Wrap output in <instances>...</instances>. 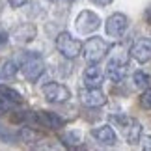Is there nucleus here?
Returning a JSON list of instances; mask_svg holds the SVG:
<instances>
[{
    "label": "nucleus",
    "mask_w": 151,
    "mask_h": 151,
    "mask_svg": "<svg viewBox=\"0 0 151 151\" xmlns=\"http://www.w3.org/2000/svg\"><path fill=\"white\" fill-rule=\"evenodd\" d=\"M140 104L146 110H151V86L144 90V93L140 95Z\"/></svg>",
    "instance_id": "obj_20"
},
{
    "label": "nucleus",
    "mask_w": 151,
    "mask_h": 151,
    "mask_svg": "<svg viewBox=\"0 0 151 151\" xmlns=\"http://www.w3.org/2000/svg\"><path fill=\"white\" fill-rule=\"evenodd\" d=\"M37 123L43 125V127H49V129L58 131V129H62V127H63L65 121H63L58 114H54V112H49V110H39V112H37Z\"/></svg>",
    "instance_id": "obj_12"
},
{
    "label": "nucleus",
    "mask_w": 151,
    "mask_h": 151,
    "mask_svg": "<svg viewBox=\"0 0 151 151\" xmlns=\"http://www.w3.org/2000/svg\"><path fill=\"white\" fill-rule=\"evenodd\" d=\"M56 49L62 56L73 60V58H77L80 52H82V43H80L78 39H75L71 34L62 32L60 36L56 37Z\"/></svg>",
    "instance_id": "obj_3"
},
{
    "label": "nucleus",
    "mask_w": 151,
    "mask_h": 151,
    "mask_svg": "<svg viewBox=\"0 0 151 151\" xmlns=\"http://www.w3.org/2000/svg\"><path fill=\"white\" fill-rule=\"evenodd\" d=\"M6 41H8V34H6V32H0V45H4Z\"/></svg>",
    "instance_id": "obj_27"
},
{
    "label": "nucleus",
    "mask_w": 151,
    "mask_h": 151,
    "mask_svg": "<svg viewBox=\"0 0 151 151\" xmlns=\"http://www.w3.org/2000/svg\"><path fill=\"white\" fill-rule=\"evenodd\" d=\"M91 2L97 6H108V4H112V0H91Z\"/></svg>",
    "instance_id": "obj_25"
},
{
    "label": "nucleus",
    "mask_w": 151,
    "mask_h": 151,
    "mask_svg": "<svg viewBox=\"0 0 151 151\" xmlns=\"http://www.w3.org/2000/svg\"><path fill=\"white\" fill-rule=\"evenodd\" d=\"M67 2H75V0H67Z\"/></svg>",
    "instance_id": "obj_28"
},
{
    "label": "nucleus",
    "mask_w": 151,
    "mask_h": 151,
    "mask_svg": "<svg viewBox=\"0 0 151 151\" xmlns=\"http://www.w3.org/2000/svg\"><path fill=\"white\" fill-rule=\"evenodd\" d=\"M0 140H4V142H15L17 140V138H15V134H13V132H9L8 129H6V127H2V125H0Z\"/></svg>",
    "instance_id": "obj_21"
},
{
    "label": "nucleus",
    "mask_w": 151,
    "mask_h": 151,
    "mask_svg": "<svg viewBox=\"0 0 151 151\" xmlns=\"http://www.w3.org/2000/svg\"><path fill=\"white\" fill-rule=\"evenodd\" d=\"M129 28V19L123 13H114L106 21V34L110 37H121Z\"/></svg>",
    "instance_id": "obj_8"
},
{
    "label": "nucleus",
    "mask_w": 151,
    "mask_h": 151,
    "mask_svg": "<svg viewBox=\"0 0 151 151\" xmlns=\"http://www.w3.org/2000/svg\"><path fill=\"white\" fill-rule=\"evenodd\" d=\"M123 132H125V138H127L129 144H132V146L138 144L142 140V125H140V121L131 118L129 121H127V125L123 127Z\"/></svg>",
    "instance_id": "obj_14"
},
{
    "label": "nucleus",
    "mask_w": 151,
    "mask_h": 151,
    "mask_svg": "<svg viewBox=\"0 0 151 151\" xmlns=\"http://www.w3.org/2000/svg\"><path fill=\"white\" fill-rule=\"evenodd\" d=\"M36 36H37V28H36V24H32V22H22V24L15 26L13 32H11V37H13L19 45L34 41Z\"/></svg>",
    "instance_id": "obj_9"
},
{
    "label": "nucleus",
    "mask_w": 151,
    "mask_h": 151,
    "mask_svg": "<svg viewBox=\"0 0 151 151\" xmlns=\"http://www.w3.org/2000/svg\"><path fill=\"white\" fill-rule=\"evenodd\" d=\"M142 147L146 149V151H151V136H146V138H142Z\"/></svg>",
    "instance_id": "obj_24"
},
{
    "label": "nucleus",
    "mask_w": 151,
    "mask_h": 151,
    "mask_svg": "<svg viewBox=\"0 0 151 151\" xmlns=\"http://www.w3.org/2000/svg\"><path fill=\"white\" fill-rule=\"evenodd\" d=\"M131 56L140 63L149 62L151 60V39H138L131 47Z\"/></svg>",
    "instance_id": "obj_10"
},
{
    "label": "nucleus",
    "mask_w": 151,
    "mask_h": 151,
    "mask_svg": "<svg viewBox=\"0 0 151 151\" xmlns=\"http://www.w3.org/2000/svg\"><path fill=\"white\" fill-rule=\"evenodd\" d=\"M132 82H134L136 88H140V90H146L151 86V77L147 73H144V71H136L134 75H132Z\"/></svg>",
    "instance_id": "obj_15"
},
{
    "label": "nucleus",
    "mask_w": 151,
    "mask_h": 151,
    "mask_svg": "<svg viewBox=\"0 0 151 151\" xmlns=\"http://www.w3.org/2000/svg\"><path fill=\"white\" fill-rule=\"evenodd\" d=\"M91 136H93L99 144H103V146H114V144L118 142V136H116V132H114V129L110 125L95 127V129L91 131Z\"/></svg>",
    "instance_id": "obj_11"
},
{
    "label": "nucleus",
    "mask_w": 151,
    "mask_h": 151,
    "mask_svg": "<svg viewBox=\"0 0 151 151\" xmlns=\"http://www.w3.org/2000/svg\"><path fill=\"white\" fill-rule=\"evenodd\" d=\"M62 140L65 146H77V144H80V134L78 132H65V134L62 136Z\"/></svg>",
    "instance_id": "obj_18"
},
{
    "label": "nucleus",
    "mask_w": 151,
    "mask_h": 151,
    "mask_svg": "<svg viewBox=\"0 0 151 151\" xmlns=\"http://www.w3.org/2000/svg\"><path fill=\"white\" fill-rule=\"evenodd\" d=\"M108 50H110V45L103 37H90L82 45V54L88 63H99L108 54Z\"/></svg>",
    "instance_id": "obj_2"
},
{
    "label": "nucleus",
    "mask_w": 151,
    "mask_h": 151,
    "mask_svg": "<svg viewBox=\"0 0 151 151\" xmlns=\"http://www.w3.org/2000/svg\"><path fill=\"white\" fill-rule=\"evenodd\" d=\"M43 95L49 103H65L69 97H71V91L69 88H65L63 84L58 82H49L43 86Z\"/></svg>",
    "instance_id": "obj_5"
},
{
    "label": "nucleus",
    "mask_w": 151,
    "mask_h": 151,
    "mask_svg": "<svg viewBox=\"0 0 151 151\" xmlns=\"http://www.w3.org/2000/svg\"><path fill=\"white\" fill-rule=\"evenodd\" d=\"M0 95L2 97H6L8 101H11V103H21V93L17 90H13V88H9V86H0Z\"/></svg>",
    "instance_id": "obj_17"
},
{
    "label": "nucleus",
    "mask_w": 151,
    "mask_h": 151,
    "mask_svg": "<svg viewBox=\"0 0 151 151\" xmlns=\"http://www.w3.org/2000/svg\"><path fill=\"white\" fill-rule=\"evenodd\" d=\"M13 104H15V103H11V101L6 99V97L0 95V112H9V110L13 108Z\"/></svg>",
    "instance_id": "obj_22"
},
{
    "label": "nucleus",
    "mask_w": 151,
    "mask_h": 151,
    "mask_svg": "<svg viewBox=\"0 0 151 151\" xmlns=\"http://www.w3.org/2000/svg\"><path fill=\"white\" fill-rule=\"evenodd\" d=\"M127 75V56H114L110 58L106 65V77L112 82H121Z\"/></svg>",
    "instance_id": "obj_6"
},
{
    "label": "nucleus",
    "mask_w": 151,
    "mask_h": 151,
    "mask_svg": "<svg viewBox=\"0 0 151 151\" xmlns=\"http://www.w3.org/2000/svg\"><path fill=\"white\" fill-rule=\"evenodd\" d=\"M21 138H22L24 142L34 144L36 140H39V138H41V134H37V132L32 131V129H22V131H21Z\"/></svg>",
    "instance_id": "obj_19"
},
{
    "label": "nucleus",
    "mask_w": 151,
    "mask_h": 151,
    "mask_svg": "<svg viewBox=\"0 0 151 151\" xmlns=\"http://www.w3.org/2000/svg\"><path fill=\"white\" fill-rule=\"evenodd\" d=\"M21 71L30 82L39 80L41 75L45 73V63L41 60V56L36 54V52H24L21 56Z\"/></svg>",
    "instance_id": "obj_1"
},
{
    "label": "nucleus",
    "mask_w": 151,
    "mask_h": 151,
    "mask_svg": "<svg viewBox=\"0 0 151 151\" xmlns=\"http://www.w3.org/2000/svg\"><path fill=\"white\" fill-rule=\"evenodd\" d=\"M17 71H19V67H17V63L15 62H6L2 63V67H0V77H4V78H13Z\"/></svg>",
    "instance_id": "obj_16"
},
{
    "label": "nucleus",
    "mask_w": 151,
    "mask_h": 151,
    "mask_svg": "<svg viewBox=\"0 0 151 151\" xmlns=\"http://www.w3.org/2000/svg\"><path fill=\"white\" fill-rule=\"evenodd\" d=\"M101 26V19L99 15L93 13V11H80L77 17V30L80 34H93L97 28Z\"/></svg>",
    "instance_id": "obj_4"
},
{
    "label": "nucleus",
    "mask_w": 151,
    "mask_h": 151,
    "mask_svg": "<svg viewBox=\"0 0 151 151\" xmlns=\"http://www.w3.org/2000/svg\"><path fill=\"white\" fill-rule=\"evenodd\" d=\"M82 78H84V84L90 86V88H101L104 75L101 71V67H97V63H91L90 67H86Z\"/></svg>",
    "instance_id": "obj_13"
},
{
    "label": "nucleus",
    "mask_w": 151,
    "mask_h": 151,
    "mask_svg": "<svg viewBox=\"0 0 151 151\" xmlns=\"http://www.w3.org/2000/svg\"><path fill=\"white\" fill-rule=\"evenodd\" d=\"M146 21H147V24L151 26V6H149V8L146 9Z\"/></svg>",
    "instance_id": "obj_26"
},
{
    "label": "nucleus",
    "mask_w": 151,
    "mask_h": 151,
    "mask_svg": "<svg viewBox=\"0 0 151 151\" xmlns=\"http://www.w3.org/2000/svg\"><path fill=\"white\" fill-rule=\"evenodd\" d=\"M78 97H80V103L86 104V106H90V108H99L106 103V97H104L103 91L99 88H90V86H86V88L80 90Z\"/></svg>",
    "instance_id": "obj_7"
},
{
    "label": "nucleus",
    "mask_w": 151,
    "mask_h": 151,
    "mask_svg": "<svg viewBox=\"0 0 151 151\" xmlns=\"http://www.w3.org/2000/svg\"><path fill=\"white\" fill-rule=\"evenodd\" d=\"M8 2H9L11 8H22V6L28 2V0H8Z\"/></svg>",
    "instance_id": "obj_23"
}]
</instances>
